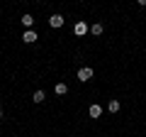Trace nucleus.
I'll list each match as a JSON object with an SVG mask.
<instances>
[{
  "label": "nucleus",
  "mask_w": 146,
  "mask_h": 137,
  "mask_svg": "<svg viewBox=\"0 0 146 137\" xmlns=\"http://www.w3.org/2000/svg\"><path fill=\"white\" fill-rule=\"evenodd\" d=\"M78 79H80V81H90V79H93V68H90V66L78 68Z\"/></svg>",
  "instance_id": "1"
},
{
  "label": "nucleus",
  "mask_w": 146,
  "mask_h": 137,
  "mask_svg": "<svg viewBox=\"0 0 146 137\" xmlns=\"http://www.w3.org/2000/svg\"><path fill=\"white\" fill-rule=\"evenodd\" d=\"M49 25H51L54 30L63 27V15H58V12H56V15H51V17H49Z\"/></svg>",
  "instance_id": "2"
},
{
  "label": "nucleus",
  "mask_w": 146,
  "mask_h": 137,
  "mask_svg": "<svg viewBox=\"0 0 146 137\" xmlns=\"http://www.w3.org/2000/svg\"><path fill=\"white\" fill-rule=\"evenodd\" d=\"M22 39H25V44H34V42H36V32H34V30H25Z\"/></svg>",
  "instance_id": "3"
},
{
  "label": "nucleus",
  "mask_w": 146,
  "mask_h": 137,
  "mask_svg": "<svg viewBox=\"0 0 146 137\" xmlns=\"http://www.w3.org/2000/svg\"><path fill=\"white\" fill-rule=\"evenodd\" d=\"M73 32H76L78 37H83L85 32H88V25H85V22H76V27H73Z\"/></svg>",
  "instance_id": "4"
},
{
  "label": "nucleus",
  "mask_w": 146,
  "mask_h": 137,
  "mask_svg": "<svg viewBox=\"0 0 146 137\" xmlns=\"http://www.w3.org/2000/svg\"><path fill=\"white\" fill-rule=\"evenodd\" d=\"M22 25H25L27 30H32V25H34V17H32V15H22Z\"/></svg>",
  "instance_id": "5"
},
{
  "label": "nucleus",
  "mask_w": 146,
  "mask_h": 137,
  "mask_svg": "<svg viewBox=\"0 0 146 137\" xmlns=\"http://www.w3.org/2000/svg\"><path fill=\"white\" fill-rule=\"evenodd\" d=\"M90 118H100V115H102V108H100V105H90Z\"/></svg>",
  "instance_id": "6"
},
{
  "label": "nucleus",
  "mask_w": 146,
  "mask_h": 137,
  "mask_svg": "<svg viewBox=\"0 0 146 137\" xmlns=\"http://www.w3.org/2000/svg\"><path fill=\"white\" fill-rule=\"evenodd\" d=\"M54 91H56V95H66L68 93V86L66 83H56V88H54Z\"/></svg>",
  "instance_id": "7"
},
{
  "label": "nucleus",
  "mask_w": 146,
  "mask_h": 137,
  "mask_svg": "<svg viewBox=\"0 0 146 137\" xmlns=\"http://www.w3.org/2000/svg\"><path fill=\"white\" fill-rule=\"evenodd\" d=\"M44 98H46V95H44V91H34V95H32V100H34V103H44Z\"/></svg>",
  "instance_id": "8"
},
{
  "label": "nucleus",
  "mask_w": 146,
  "mask_h": 137,
  "mask_svg": "<svg viewBox=\"0 0 146 137\" xmlns=\"http://www.w3.org/2000/svg\"><path fill=\"white\" fill-rule=\"evenodd\" d=\"M107 110H110V113H117V110H119V100H110Z\"/></svg>",
  "instance_id": "9"
},
{
  "label": "nucleus",
  "mask_w": 146,
  "mask_h": 137,
  "mask_svg": "<svg viewBox=\"0 0 146 137\" xmlns=\"http://www.w3.org/2000/svg\"><path fill=\"white\" fill-rule=\"evenodd\" d=\"M90 32H93V34H102V25H100V22H95V25L90 27Z\"/></svg>",
  "instance_id": "10"
},
{
  "label": "nucleus",
  "mask_w": 146,
  "mask_h": 137,
  "mask_svg": "<svg viewBox=\"0 0 146 137\" xmlns=\"http://www.w3.org/2000/svg\"><path fill=\"white\" fill-rule=\"evenodd\" d=\"M0 115H3V110H0Z\"/></svg>",
  "instance_id": "11"
}]
</instances>
